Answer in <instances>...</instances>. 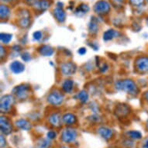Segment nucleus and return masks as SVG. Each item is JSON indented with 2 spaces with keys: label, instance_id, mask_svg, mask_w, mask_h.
Wrapping results in <instances>:
<instances>
[{
  "label": "nucleus",
  "instance_id": "obj_1",
  "mask_svg": "<svg viewBox=\"0 0 148 148\" xmlns=\"http://www.w3.org/2000/svg\"><path fill=\"white\" fill-rule=\"evenodd\" d=\"M115 86L117 90L123 91L130 95H137L139 92V88L137 85L131 79H124V80L118 81L116 82Z\"/></svg>",
  "mask_w": 148,
  "mask_h": 148
},
{
  "label": "nucleus",
  "instance_id": "obj_2",
  "mask_svg": "<svg viewBox=\"0 0 148 148\" xmlns=\"http://www.w3.org/2000/svg\"><path fill=\"white\" fill-rule=\"evenodd\" d=\"M78 132L75 129L67 127L61 131L60 140L64 144H71L75 143L78 138Z\"/></svg>",
  "mask_w": 148,
  "mask_h": 148
},
{
  "label": "nucleus",
  "instance_id": "obj_3",
  "mask_svg": "<svg viewBox=\"0 0 148 148\" xmlns=\"http://www.w3.org/2000/svg\"><path fill=\"white\" fill-rule=\"evenodd\" d=\"M93 10L98 15H106L111 10V5L106 0H99L95 3Z\"/></svg>",
  "mask_w": 148,
  "mask_h": 148
},
{
  "label": "nucleus",
  "instance_id": "obj_4",
  "mask_svg": "<svg viewBox=\"0 0 148 148\" xmlns=\"http://www.w3.org/2000/svg\"><path fill=\"white\" fill-rule=\"evenodd\" d=\"M30 90V86L26 84L17 85L12 89V94L19 99H25L28 97Z\"/></svg>",
  "mask_w": 148,
  "mask_h": 148
},
{
  "label": "nucleus",
  "instance_id": "obj_5",
  "mask_svg": "<svg viewBox=\"0 0 148 148\" xmlns=\"http://www.w3.org/2000/svg\"><path fill=\"white\" fill-rule=\"evenodd\" d=\"M135 69L140 74H148V57L140 56L135 60Z\"/></svg>",
  "mask_w": 148,
  "mask_h": 148
},
{
  "label": "nucleus",
  "instance_id": "obj_6",
  "mask_svg": "<svg viewBox=\"0 0 148 148\" xmlns=\"http://www.w3.org/2000/svg\"><path fill=\"white\" fill-rule=\"evenodd\" d=\"M14 102V96L12 95H5L0 100V110L2 112H9Z\"/></svg>",
  "mask_w": 148,
  "mask_h": 148
},
{
  "label": "nucleus",
  "instance_id": "obj_7",
  "mask_svg": "<svg viewBox=\"0 0 148 148\" xmlns=\"http://www.w3.org/2000/svg\"><path fill=\"white\" fill-rule=\"evenodd\" d=\"M64 99V95L61 92H59L58 90H54L51 92L47 96V102L52 106H58L62 104Z\"/></svg>",
  "mask_w": 148,
  "mask_h": 148
},
{
  "label": "nucleus",
  "instance_id": "obj_8",
  "mask_svg": "<svg viewBox=\"0 0 148 148\" xmlns=\"http://www.w3.org/2000/svg\"><path fill=\"white\" fill-rule=\"evenodd\" d=\"M30 24V13L27 10L22 9L19 12L18 25L21 28H27Z\"/></svg>",
  "mask_w": 148,
  "mask_h": 148
},
{
  "label": "nucleus",
  "instance_id": "obj_9",
  "mask_svg": "<svg viewBox=\"0 0 148 148\" xmlns=\"http://www.w3.org/2000/svg\"><path fill=\"white\" fill-rule=\"evenodd\" d=\"M63 3L58 2L57 3L56 7L53 10V16L58 23H64L66 20V12L63 9Z\"/></svg>",
  "mask_w": 148,
  "mask_h": 148
},
{
  "label": "nucleus",
  "instance_id": "obj_10",
  "mask_svg": "<svg viewBox=\"0 0 148 148\" xmlns=\"http://www.w3.org/2000/svg\"><path fill=\"white\" fill-rule=\"evenodd\" d=\"M0 130L3 135H10L12 132V124L6 116H2L0 118Z\"/></svg>",
  "mask_w": 148,
  "mask_h": 148
},
{
  "label": "nucleus",
  "instance_id": "obj_11",
  "mask_svg": "<svg viewBox=\"0 0 148 148\" xmlns=\"http://www.w3.org/2000/svg\"><path fill=\"white\" fill-rule=\"evenodd\" d=\"M97 134L99 135L101 138H102L106 141H109L110 140H112L113 136H114L113 130L109 128L108 126H101L97 129Z\"/></svg>",
  "mask_w": 148,
  "mask_h": 148
},
{
  "label": "nucleus",
  "instance_id": "obj_12",
  "mask_svg": "<svg viewBox=\"0 0 148 148\" xmlns=\"http://www.w3.org/2000/svg\"><path fill=\"white\" fill-rule=\"evenodd\" d=\"M61 71L64 76L73 75L77 71V65L72 61H68L61 64Z\"/></svg>",
  "mask_w": 148,
  "mask_h": 148
},
{
  "label": "nucleus",
  "instance_id": "obj_13",
  "mask_svg": "<svg viewBox=\"0 0 148 148\" xmlns=\"http://www.w3.org/2000/svg\"><path fill=\"white\" fill-rule=\"evenodd\" d=\"M61 115L58 112H53L48 116V123L49 124L55 128L60 127L62 123V119H61Z\"/></svg>",
  "mask_w": 148,
  "mask_h": 148
},
{
  "label": "nucleus",
  "instance_id": "obj_14",
  "mask_svg": "<svg viewBox=\"0 0 148 148\" xmlns=\"http://www.w3.org/2000/svg\"><path fill=\"white\" fill-rule=\"evenodd\" d=\"M15 126L17 129L23 131H29L32 129L31 123L26 119H18L16 120Z\"/></svg>",
  "mask_w": 148,
  "mask_h": 148
},
{
  "label": "nucleus",
  "instance_id": "obj_15",
  "mask_svg": "<svg viewBox=\"0 0 148 148\" xmlns=\"http://www.w3.org/2000/svg\"><path fill=\"white\" fill-rule=\"evenodd\" d=\"M130 107L126 104H119L116 106L115 109V114L119 118L126 116L130 113Z\"/></svg>",
  "mask_w": 148,
  "mask_h": 148
},
{
  "label": "nucleus",
  "instance_id": "obj_16",
  "mask_svg": "<svg viewBox=\"0 0 148 148\" xmlns=\"http://www.w3.org/2000/svg\"><path fill=\"white\" fill-rule=\"evenodd\" d=\"M51 5V3L50 0H37L36 3L33 6L36 11L40 12H43L48 10Z\"/></svg>",
  "mask_w": 148,
  "mask_h": 148
},
{
  "label": "nucleus",
  "instance_id": "obj_17",
  "mask_svg": "<svg viewBox=\"0 0 148 148\" xmlns=\"http://www.w3.org/2000/svg\"><path fill=\"white\" fill-rule=\"evenodd\" d=\"M61 119H62V123H64L67 126H73L77 123L76 116L71 112H67L65 114H64L61 117Z\"/></svg>",
  "mask_w": 148,
  "mask_h": 148
},
{
  "label": "nucleus",
  "instance_id": "obj_18",
  "mask_svg": "<svg viewBox=\"0 0 148 148\" xmlns=\"http://www.w3.org/2000/svg\"><path fill=\"white\" fill-rule=\"evenodd\" d=\"M10 71L12 73H14L16 75H19L23 72L25 70V65L23 63H21L20 61H15L11 63L10 66Z\"/></svg>",
  "mask_w": 148,
  "mask_h": 148
},
{
  "label": "nucleus",
  "instance_id": "obj_19",
  "mask_svg": "<svg viewBox=\"0 0 148 148\" xmlns=\"http://www.w3.org/2000/svg\"><path fill=\"white\" fill-rule=\"evenodd\" d=\"M11 15V10L7 5L2 4L0 6V18L1 20H7Z\"/></svg>",
  "mask_w": 148,
  "mask_h": 148
},
{
  "label": "nucleus",
  "instance_id": "obj_20",
  "mask_svg": "<svg viewBox=\"0 0 148 148\" xmlns=\"http://www.w3.org/2000/svg\"><path fill=\"white\" fill-rule=\"evenodd\" d=\"M119 36V33L116 29H109L103 34V40L105 41H109L112 40L114 38H116Z\"/></svg>",
  "mask_w": 148,
  "mask_h": 148
},
{
  "label": "nucleus",
  "instance_id": "obj_21",
  "mask_svg": "<svg viewBox=\"0 0 148 148\" xmlns=\"http://www.w3.org/2000/svg\"><path fill=\"white\" fill-rule=\"evenodd\" d=\"M38 52L42 56L51 57L54 53V50L48 45H42L38 48Z\"/></svg>",
  "mask_w": 148,
  "mask_h": 148
},
{
  "label": "nucleus",
  "instance_id": "obj_22",
  "mask_svg": "<svg viewBox=\"0 0 148 148\" xmlns=\"http://www.w3.org/2000/svg\"><path fill=\"white\" fill-rule=\"evenodd\" d=\"M88 11H89V6L85 3H82L76 8L75 14L78 16H82L83 15L86 14Z\"/></svg>",
  "mask_w": 148,
  "mask_h": 148
},
{
  "label": "nucleus",
  "instance_id": "obj_23",
  "mask_svg": "<svg viewBox=\"0 0 148 148\" xmlns=\"http://www.w3.org/2000/svg\"><path fill=\"white\" fill-rule=\"evenodd\" d=\"M52 146V141L48 138H40L36 141L37 148H51Z\"/></svg>",
  "mask_w": 148,
  "mask_h": 148
},
{
  "label": "nucleus",
  "instance_id": "obj_24",
  "mask_svg": "<svg viewBox=\"0 0 148 148\" xmlns=\"http://www.w3.org/2000/svg\"><path fill=\"white\" fill-rule=\"evenodd\" d=\"M126 136H128L129 139L133 140H139L142 139V134L138 130H130L126 132Z\"/></svg>",
  "mask_w": 148,
  "mask_h": 148
},
{
  "label": "nucleus",
  "instance_id": "obj_25",
  "mask_svg": "<svg viewBox=\"0 0 148 148\" xmlns=\"http://www.w3.org/2000/svg\"><path fill=\"white\" fill-rule=\"evenodd\" d=\"M61 88H62V90L64 92L70 93L73 90V88H74V82L72 80H70V79L65 80L61 85Z\"/></svg>",
  "mask_w": 148,
  "mask_h": 148
},
{
  "label": "nucleus",
  "instance_id": "obj_26",
  "mask_svg": "<svg viewBox=\"0 0 148 148\" xmlns=\"http://www.w3.org/2000/svg\"><path fill=\"white\" fill-rule=\"evenodd\" d=\"M88 30H89L90 34H95L98 33L99 24H98V21L95 20V18L92 19L89 23H88Z\"/></svg>",
  "mask_w": 148,
  "mask_h": 148
},
{
  "label": "nucleus",
  "instance_id": "obj_27",
  "mask_svg": "<svg viewBox=\"0 0 148 148\" xmlns=\"http://www.w3.org/2000/svg\"><path fill=\"white\" fill-rule=\"evenodd\" d=\"M12 35L10 34H5V33H2L0 34V40L1 42L5 44H10V42L12 40Z\"/></svg>",
  "mask_w": 148,
  "mask_h": 148
},
{
  "label": "nucleus",
  "instance_id": "obj_28",
  "mask_svg": "<svg viewBox=\"0 0 148 148\" xmlns=\"http://www.w3.org/2000/svg\"><path fill=\"white\" fill-rule=\"evenodd\" d=\"M78 99L81 102L86 103L88 100V94L87 93V92H85V90H82L78 94Z\"/></svg>",
  "mask_w": 148,
  "mask_h": 148
},
{
  "label": "nucleus",
  "instance_id": "obj_29",
  "mask_svg": "<svg viewBox=\"0 0 148 148\" xmlns=\"http://www.w3.org/2000/svg\"><path fill=\"white\" fill-rule=\"evenodd\" d=\"M57 136H58V134H57V132L55 130H49L47 133V138H48L51 141L55 140L57 138Z\"/></svg>",
  "mask_w": 148,
  "mask_h": 148
},
{
  "label": "nucleus",
  "instance_id": "obj_30",
  "mask_svg": "<svg viewBox=\"0 0 148 148\" xmlns=\"http://www.w3.org/2000/svg\"><path fill=\"white\" fill-rule=\"evenodd\" d=\"M129 2L132 5L139 7V6H141V5H143L145 0H129Z\"/></svg>",
  "mask_w": 148,
  "mask_h": 148
},
{
  "label": "nucleus",
  "instance_id": "obj_31",
  "mask_svg": "<svg viewBox=\"0 0 148 148\" xmlns=\"http://www.w3.org/2000/svg\"><path fill=\"white\" fill-rule=\"evenodd\" d=\"M42 36H43V34H42L41 31H36L34 32V34H33L34 40H36V41H39L42 38Z\"/></svg>",
  "mask_w": 148,
  "mask_h": 148
},
{
  "label": "nucleus",
  "instance_id": "obj_32",
  "mask_svg": "<svg viewBox=\"0 0 148 148\" xmlns=\"http://www.w3.org/2000/svg\"><path fill=\"white\" fill-rule=\"evenodd\" d=\"M21 58H22L23 61H25V62H28V61H29L30 60H31V57H30V54H29L28 52H24V53L22 54Z\"/></svg>",
  "mask_w": 148,
  "mask_h": 148
},
{
  "label": "nucleus",
  "instance_id": "obj_33",
  "mask_svg": "<svg viewBox=\"0 0 148 148\" xmlns=\"http://www.w3.org/2000/svg\"><path fill=\"white\" fill-rule=\"evenodd\" d=\"M1 148H5L7 145V143H6V140L5 138V135L1 134Z\"/></svg>",
  "mask_w": 148,
  "mask_h": 148
},
{
  "label": "nucleus",
  "instance_id": "obj_34",
  "mask_svg": "<svg viewBox=\"0 0 148 148\" xmlns=\"http://www.w3.org/2000/svg\"><path fill=\"white\" fill-rule=\"evenodd\" d=\"M108 68H109V67H108V65H107L106 64H102V65L100 67L99 69H100V71H101V72L105 73L107 70H108Z\"/></svg>",
  "mask_w": 148,
  "mask_h": 148
},
{
  "label": "nucleus",
  "instance_id": "obj_35",
  "mask_svg": "<svg viewBox=\"0 0 148 148\" xmlns=\"http://www.w3.org/2000/svg\"><path fill=\"white\" fill-rule=\"evenodd\" d=\"M86 52H87V51H86V48H85V47H81V48L78 49V53L80 55H84V54L86 53Z\"/></svg>",
  "mask_w": 148,
  "mask_h": 148
},
{
  "label": "nucleus",
  "instance_id": "obj_36",
  "mask_svg": "<svg viewBox=\"0 0 148 148\" xmlns=\"http://www.w3.org/2000/svg\"><path fill=\"white\" fill-rule=\"evenodd\" d=\"M25 3H27V5H34L35 3H36V2L37 1V0H23Z\"/></svg>",
  "mask_w": 148,
  "mask_h": 148
},
{
  "label": "nucleus",
  "instance_id": "obj_37",
  "mask_svg": "<svg viewBox=\"0 0 148 148\" xmlns=\"http://www.w3.org/2000/svg\"><path fill=\"white\" fill-rule=\"evenodd\" d=\"M141 148H148V138L145 139L143 140L142 146H141Z\"/></svg>",
  "mask_w": 148,
  "mask_h": 148
},
{
  "label": "nucleus",
  "instance_id": "obj_38",
  "mask_svg": "<svg viewBox=\"0 0 148 148\" xmlns=\"http://www.w3.org/2000/svg\"><path fill=\"white\" fill-rule=\"evenodd\" d=\"M0 48H1V53H0V55H1V58L3 59V57L5 56V51L3 46H1Z\"/></svg>",
  "mask_w": 148,
  "mask_h": 148
},
{
  "label": "nucleus",
  "instance_id": "obj_39",
  "mask_svg": "<svg viewBox=\"0 0 148 148\" xmlns=\"http://www.w3.org/2000/svg\"><path fill=\"white\" fill-rule=\"evenodd\" d=\"M143 98H144V99L146 100V102L148 103V91L144 92V94H143Z\"/></svg>",
  "mask_w": 148,
  "mask_h": 148
},
{
  "label": "nucleus",
  "instance_id": "obj_40",
  "mask_svg": "<svg viewBox=\"0 0 148 148\" xmlns=\"http://www.w3.org/2000/svg\"><path fill=\"white\" fill-rule=\"evenodd\" d=\"M3 3H13L15 1H16V0H1Z\"/></svg>",
  "mask_w": 148,
  "mask_h": 148
},
{
  "label": "nucleus",
  "instance_id": "obj_41",
  "mask_svg": "<svg viewBox=\"0 0 148 148\" xmlns=\"http://www.w3.org/2000/svg\"><path fill=\"white\" fill-rule=\"evenodd\" d=\"M59 148H69V147H67V146H65V145H63V146H61V147H60Z\"/></svg>",
  "mask_w": 148,
  "mask_h": 148
},
{
  "label": "nucleus",
  "instance_id": "obj_42",
  "mask_svg": "<svg viewBox=\"0 0 148 148\" xmlns=\"http://www.w3.org/2000/svg\"><path fill=\"white\" fill-rule=\"evenodd\" d=\"M146 128H147V130L148 131V120L147 121V124H146Z\"/></svg>",
  "mask_w": 148,
  "mask_h": 148
},
{
  "label": "nucleus",
  "instance_id": "obj_43",
  "mask_svg": "<svg viewBox=\"0 0 148 148\" xmlns=\"http://www.w3.org/2000/svg\"><path fill=\"white\" fill-rule=\"evenodd\" d=\"M116 2H119V3H122V2H123L124 0H116Z\"/></svg>",
  "mask_w": 148,
  "mask_h": 148
},
{
  "label": "nucleus",
  "instance_id": "obj_44",
  "mask_svg": "<svg viewBox=\"0 0 148 148\" xmlns=\"http://www.w3.org/2000/svg\"><path fill=\"white\" fill-rule=\"evenodd\" d=\"M146 22H147V24L148 26V16L147 17V19H146Z\"/></svg>",
  "mask_w": 148,
  "mask_h": 148
},
{
  "label": "nucleus",
  "instance_id": "obj_45",
  "mask_svg": "<svg viewBox=\"0 0 148 148\" xmlns=\"http://www.w3.org/2000/svg\"><path fill=\"white\" fill-rule=\"evenodd\" d=\"M147 3H148V0H147Z\"/></svg>",
  "mask_w": 148,
  "mask_h": 148
}]
</instances>
